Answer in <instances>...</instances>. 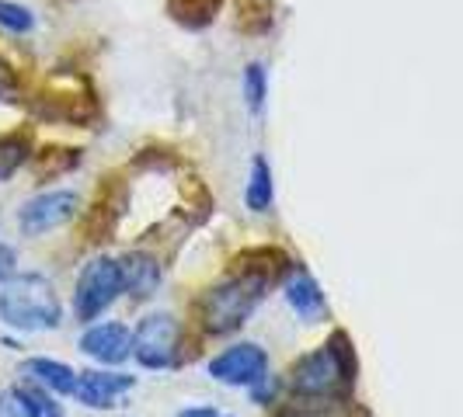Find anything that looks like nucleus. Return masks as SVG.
I'll return each instance as SVG.
<instances>
[{
	"label": "nucleus",
	"mask_w": 463,
	"mask_h": 417,
	"mask_svg": "<svg viewBox=\"0 0 463 417\" xmlns=\"http://www.w3.org/2000/svg\"><path fill=\"white\" fill-rule=\"evenodd\" d=\"M269 282L258 275H241L227 272L223 282L209 285L206 292L195 300V320L203 338H231L248 324V317L255 313L261 300L269 296Z\"/></svg>",
	"instance_id": "obj_1"
},
{
	"label": "nucleus",
	"mask_w": 463,
	"mask_h": 417,
	"mask_svg": "<svg viewBox=\"0 0 463 417\" xmlns=\"http://www.w3.org/2000/svg\"><path fill=\"white\" fill-rule=\"evenodd\" d=\"M0 324L18 334L56 330L63 324V302L56 285L39 272H18L0 282Z\"/></svg>",
	"instance_id": "obj_2"
},
{
	"label": "nucleus",
	"mask_w": 463,
	"mask_h": 417,
	"mask_svg": "<svg viewBox=\"0 0 463 417\" xmlns=\"http://www.w3.org/2000/svg\"><path fill=\"white\" fill-rule=\"evenodd\" d=\"M32 112L46 122H67L77 129H91V122L101 118V105L94 97V88L80 73H52L39 91L28 97Z\"/></svg>",
	"instance_id": "obj_3"
},
{
	"label": "nucleus",
	"mask_w": 463,
	"mask_h": 417,
	"mask_svg": "<svg viewBox=\"0 0 463 417\" xmlns=\"http://www.w3.org/2000/svg\"><path fill=\"white\" fill-rule=\"evenodd\" d=\"M133 358L139 369L161 372L175 369L188 358L185 327L175 313H146L133 330Z\"/></svg>",
	"instance_id": "obj_4"
},
{
	"label": "nucleus",
	"mask_w": 463,
	"mask_h": 417,
	"mask_svg": "<svg viewBox=\"0 0 463 417\" xmlns=\"http://www.w3.org/2000/svg\"><path fill=\"white\" fill-rule=\"evenodd\" d=\"M118 296H126L122 289V264L112 255L91 257L73 285V317L80 324L101 320V313H109V306H116Z\"/></svg>",
	"instance_id": "obj_5"
},
{
	"label": "nucleus",
	"mask_w": 463,
	"mask_h": 417,
	"mask_svg": "<svg viewBox=\"0 0 463 417\" xmlns=\"http://www.w3.org/2000/svg\"><path fill=\"white\" fill-rule=\"evenodd\" d=\"M286 386H289L293 400H352V386L342 379V372L325 345L293 362Z\"/></svg>",
	"instance_id": "obj_6"
},
{
	"label": "nucleus",
	"mask_w": 463,
	"mask_h": 417,
	"mask_svg": "<svg viewBox=\"0 0 463 417\" xmlns=\"http://www.w3.org/2000/svg\"><path fill=\"white\" fill-rule=\"evenodd\" d=\"M80 195L73 188H52V191H39L18 208V230L24 236H43L60 227H67L73 219H80Z\"/></svg>",
	"instance_id": "obj_7"
},
{
	"label": "nucleus",
	"mask_w": 463,
	"mask_h": 417,
	"mask_svg": "<svg viewBox=\"0 0 463 417\" xmlns=\"http://www.w3.org/2000/svg\"><path fill=\"white\" fill-rule=\"evenodd\" d=\"M209 379L233 386V390H251L261 375H269V351L258 341H237L213 355L206 362Z\"/></svg>",
	"instance_id": "obj_8"
},
{
	"label": "nucleus",
	"mask_w": 463,
	"mask_h": 417,
	"mask_svg": "<svg viewBox=\"0 0 463 417\" xmlns=\"http://www.w3.org/2000/svg\"><path fill=\"white\" fill-rule=\"evenodd\" d=\"M129 208V188L122 185L118 178H105L98 185V195L91 199V206L80 212V230L88 244H105L112 240Z\"/></svg>",
	"instance_id": "obj_9"
},
{
	"label": "nucleus",
	"mask_w": 463,
	"mask_h": 417,
	"mask_svg": "<svg viewBox=\"0 0 463 417\" xmlns=\"http://www.w3.org/2000/svg\"><path fill=\"white\" fill-rule=\"evenodd\" d=\"M137 390V375L122 369H80L73 400L88 411H116L126 403V396Z\"/></svg>",
	"instance_id": "obj_10"
},
{
	"label": "nucleus",
	"mask_w": 463,
	"mask_h": 417,
	"mask_svg": "<svg viewBox=\"0 0 463 417\" xmlns=\"http://www.w3.org/2000/svg\"><path fill=\"white\" fill-rule=\"evenodd\" d=\"M80 355H88L94 366L101 369H118L122 362L133 358V330L122 320H94L80 334Z\"/></svg>",
	"instance_id": "obj_11"
},
{
	"label": "nucleus",
	"mask_w": 463,
	"mask_h": 417,
	"mask_svg": "<svg viewBox=\"0 0 463 417\" xmlns=\"http://www.w3.org/2000/svg\"><path fill=\"white\" fill-rule=\"evenodd\" d=\"M118 264H122V289L133 302H150L161 292L164 264L150 251H143V247L126 251L118 257Z\"/></svg>",
	"instance_id": "obj_12"
},
{
	"label": "nucleus",
	"mask_w": 463,
	"mask_h": 417,
	"mask_svg": "<svg viewBox=\"0 0 463 417\" xmlns=\"http://www.w3.org/2000/svg\"><path fill=\"white\" fill-rule=\"evenodd\" d=\"M300 264L286 255L276 244H258V247H248L231 261V272H241V275H258L265 278L269 285H286V278L293 275Z\"/></svg>",
	"instance_id": "obj_13"
},
{
	"label": "nucleus",
	"mask_w": 463,
	"mask_h": 417,
	"mask_svg": "<svg viewBox=\"0 0 463 417\" xmlns=\"http://www.w3.org/2000/svg\"><path fill=\"white\" fill-rule=\"evenodd\" d=\"M282 296H286V302H289V310H293L300 320H307V324H325L327 317H331L325 292H321L317 278L310 275L307 268H297L293 275L286 278Z\"/></svg>",
	"instance_id": "obj_14"
},
{
	"label": "nucleus",
	"mask_w": 463,
	"mask_h": 417,
	"mask_svg": "<svg viewBox=\"0 0 463 417\" xmlns=\"http://www.w3.org/2000/svg\"><path fill=\"white\" fill-rule=\"evenodd\" d=\"M22 375H24V379H32L35 386L49 390V394H56V396H73V390H77V372L70 369L67 362L49 358V355L24 358Z\"/></svg>",
	"instance_id": "obj_15"
},
{
	"label": "nucleus",
	"mask_w": 463,
	"mask_h": 417,
	"mask_svg": "<svg viewBox=\"0 0 463 417\" xmlns=\"http://www.w3.org/2000/svg\"><path fill=\"white\" fill-rule=\"evenodd\" d=\"M80 163H84V150L52 143V146H39L28 167H32V174H35V181H56V178L73 174Z\"/></svg>",
	"instance_id": "obj_16"
},
{
	"label": "nucleus",
	"mask_w": 463,
	"mask_h": 417,
	"mask_svg": "<svg viewBox=\"0 0 463 417\" xmlns=\"http://www.w3.org/2000/svg\"><path fill=\"white\" fill-rule=\"evenodd\" d=\"M35 157V136L32 129H11L0 133V181H11L22 167H28Z\"/></svg>",
	"instance_id": "obj_17"
},
{
	"label": "nucleus",
	"mask_w": 463,
	"mask_h": 417,
	"mask_svg": "<svg viewBox=\"0 0 463 417\" xmlns=\"http://www.w3.org/2000/svg\"><path fill=\"white\" fill-rule=\"evenodd\" d=\"M272 202H276V174H272L269 161L255 153L251 171H248V185H244V206L261 216V212H272Z\"/></svg>",
	"instance_id": "obj_18"
},
{
	"label": "nucleus",
	"mask_w": 463,
	"mask_h": 417,
	"mask_svg": "<svg viewBox=\"0 0 463 417\" xmlns=\"http://www.w3.org/2000/svg\"><path fill=\"white\" fill-rule=\"evenodd\" d=\"M223 4L227 0H167V14H171V22H178L188 32H203L216 22Z\"/></svg>",
	"instance_id": "obj_19"
},
{
	"label": "nucleus",
	"mask_w": 463,
	"mask_h": 417,
	"mask_svg": "<svg viewBox=\"0 0 463 417\" xmlns=\"http://www.w3.org/2000/svg\"><path fill=\"white\" fill-rule=\"evenodd\" d=\"M18 400H22V411L24 417H67L63 411V403H60V396L43 390V386H35L32 379H22V383H14L11 386Z\"/></svg>",
	"instance_id": "obj_20"
},
{
	"label": "nucleus",
	"mask_w": 463,
	"mask_h": 417,
	"mask_svg": "<svg viewBox=\"0 0 463 417\" xmlns=\"http://www.w3.org/2000/svg\"><path fill=\"white\" fill-rule=\"evenodd\" d=\"M237 28L248 35H269L276 24V0H233Z\"/></svg>",
	"instance_id": "obj_21"
},
{
	"label": "nucleus",
	"mask_w": 463,
	"mask_h": 417,
	"mask_svg": "<svg viewBox=\"0 0 463 417\" xmlns=\"http://www.w3.org/2000/svg\"><path fill=\"white\" fill-rule=\"evenodd\" d=\"M325 348L331 351V358H335V366H338V372H342V379H345L348 386H355V375H359V355H355V348H352L348 330L335 327V330L327 334Z\"/></svg>",
	"instance_id": "obj_22"
},
{
	"label": "nucleus",
	"mask_w": 463,
	"mask_h": 417,
	"mask_svg": "<svg viewBox=\"0 0 463 417\" xmlns=\"http://www.w3.org/2000/svg\"><path fill=\"white\" fill-rule=\"evenodd\" d=\"M0 28L7 35H28L35 32V11L18 0H0Z\"/></svg>",
	"instance_id": "obj_23"
},
{
	"label": "nucleus",
	"mask_w": 463,
	"mask_h": 417,
	"mask_svg": "<svg viewBox=\"0 0 463 417\" xmlns=\"http://www.w3.org/2000/svg\"><path fill=\"white\" fill-rule=\"evenodd\" d=\"M265 97H269V70L261 63H248L244 67V105L258 116L265 108Z\"/></svg>",
	"instance_id": "obj_24"
},
{
	"label": "nucleus",
	"mask_w": 463,
	"mask_h": 417,
	"mask_svg": "<svg viewBox=\"0 0 463 417\" xmlns=\"http://www.w3.org/2000/svg\"><path fill=\"white\" fill-rule=\"evenodd\" d=\"M282 386H286V383L269 372V375H261L255 386L248 390V396H251V403H258V407H276L279 396H282Z\"/></svg>",
	"instance_id": "obj_25"
},
{
	"label": "nucleus",
	"mask_w": 463,
	"mask_h": 417,
	"mask_svg": "<svg viewBox=\"0 0 463 417\" xmlns=\"http://www.w3.org/2000/svg\"><path fill=\"white\" fill-rule=\"evenodd\" d=\"M22 97V77L11 60L0 56V101H18Z\"/></svg>",
	"instance_id": "obj_26"
},
{
	"label": "nucleus",
	"mask_w": 463,
	"mask_h": 417,
	"mask_svg": "<svg viewBox=\"0 0 463 417\" xmlns=\"http://www.w3.org/2000/svg\"><path fill=\"white\" fill-rule=\"evenodd\" d=\"M14 275H18V251L0 240V282H7Z\"/></svg>",
	"instance_id": "obj_27"
},
{
	"label": "nucleus",
	"mask_w": 463,
	"mask_h": 417,
	"mask_svg": "<svg viewBox=\"0 0 463 417\" xmlns=\"http://www.w3.org/2000/svg\"><path fill=\"white\" fill-rule=\"evenodd\" d=\"M0 417H24L22 400H18L14 390H4V394H0Z\"/></svg>",
	"instance_id": "obj_28"
},
{
	"label": "nucleus",
	"mask_w": 463,
	"mask_h": 417,
	"mask_svg": "<svg viewBox=\"0 0 463 417\" xmlns=\"http://www.w3.org/2000/svg\"><path fill=\"white\" fill-rule=\"evenodd\" d=\"M178 417H223L216 407H206V403H199V407H185V411H178Z\"/></svg>",
	"instance_id": "obj_29"
},
{
	"label": "nucleus",
	"mask_w": 463,
	"mask_h": 417,
	"mask_svg": "<svg viewBox=\"0 0 463 417\" xmlns=\"http://www.w3.org/2000/svg\"><path fill=\"white\" fill-rule=\"evenodd\" d=\"M223 417H233V414H223Z\"/></svg>",
	"instance_id": "obj_30"
}]
</instances>
